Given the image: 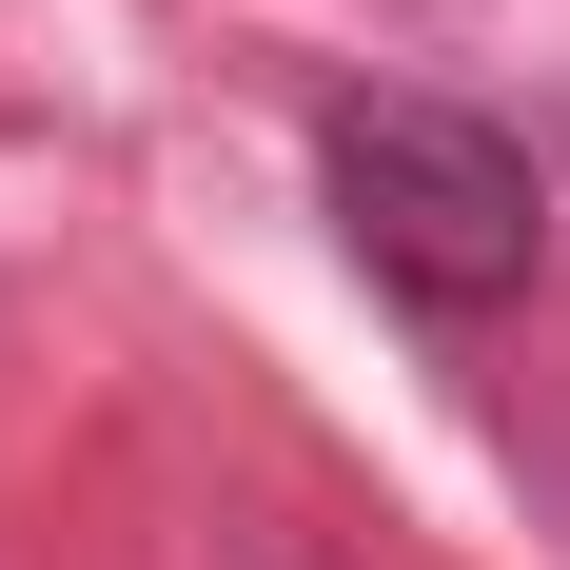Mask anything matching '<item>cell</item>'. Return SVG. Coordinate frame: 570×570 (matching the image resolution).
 <instances>
[{"label":"cell","instance_id":"cell-1","mask_svg":"<svg viewBox=\"0 0 570 570\" xmlns=\"http://www.w3.org/2000/svg\"><path fill=\"white\" fill-rule=\"evenodd\" d=\"M315 197H335V236L413 295V315H512L531 256H551L531 138L472 118V99H413V79H374V99L315 118Z\"/></svg>","mask_w":570,"mask_h":570},{"label":"cell","instance_id":"cell-2","mask_svg":"<svg viewBox=\"0 0 570 570\" xmlns=\"http://www.w3.org/2000/svg\"><path fill=\"white\" fill-rule=\"evenodd\" d=\"M217 570H354V551H315V531H217Z\"/></svg>","mask_w":570,"mask_h":570}]
</instances>
